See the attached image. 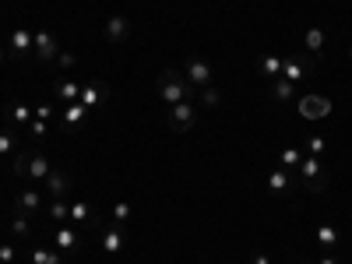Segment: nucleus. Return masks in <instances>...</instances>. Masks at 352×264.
Returning <instances> with one entry per match:
<instances>
[{
    "label": "nucleus",
    "instance_id": "22",
    "mask_svg": "<svg viewBox=\"0 0 352 264\" xmlns=\"http://www.w3.org/2000/svg\"><path fill=\"white\" fill-rule=\"evenodd\" d=\"M292 96H296V85H292L289 78H275L272 81V99L275 102H289Z\"/></svg>",
    "mask_w": 352,
    "mask_h": 264
},
{
    "label": "nucleus",
    "instance_id": "37",
    "mask_svg": "<svg viewBox=\"0 0 352 264\" xmlns=\"http://www.w3.org/2000/svg\"><path fill=\"white\" fill-rule=\"evenodd\" d=\"M53 116V106H36V120H50Z\"/></svg>",
    "mask_w": 352,
    "mask_h": 264
},
{
    "label": "nucleus",
    "instance_id": "35",
    "mask_svg": "<svg viewBox=\"0 0 352 264\" xmlns=\"http://www.w3.org/2000/svg\"><path fill=\"white\" fill-rule=\"evenodd\" d=\"M28 134H32L36 141H43L46 138V120H32V124H28Z\"/></svg>",
    "mask_w": 352,
    "mask_h": 264
},
{
    "label": "nucleus",
    "instance_id": "6",
    "mask_svg": "<svg viewBox=\"0 0 352 264\" xmlns=\"http://www.w3.org/2000/svg\"><path fill=\"white\" fill-rule=\"evenodd\" d=\"M78 102L85 106V109H96V106H106L109 102V88L99 81V78H92L88 85H81V96H78Z\"/></svg>",
    "mask_w": 352,
    "mask_h": 264
},
{
    "label": "nucleus",
    "instance_id": "13",
    "mask_svg": "<svg viewBox=\"0 0 352 264\" xmlns=\"http://www.w3.org/2000/svg\"><path fill=\"white\" fill-rule=\"evenodd\" d=\"M314 236H317V247H320V250H328V254H335L338 243H342V232H338L331 222H320Z\"/></svg>",
    "mask_w": 352,
    "mask_h": 264
},
{
    "label": "nucleus",
    "instance_id": "30",
    "mask_svg": "<svg viewBox=\"0 0 352 264\" xmlns=\"http://www.w3.org/2000/svg\"><path fill=\"white\" fill-rule=\"evenodd\" d=\"M18 152V138H14V131L8 127V131H0V159L4 155H14Z\"/></svg>",
    "mask_w": 352,
    "mask_h": 264
},
{
    "label": "nucleus",
    "instance_id": "18",
    "mask_svg": "<svg viewBox=\"0 0 352 264\" xmlns=\"http://www.w3.org/2000/svg\"><path fill=\"white\" fill-rule=\"evenodd\" d=\"M282 60H285V56H278V53H268V56H261V60H257V71L264 74V78H282Z\"/></svg>",
    "mask_w": 352,
    "mask_h": 264
},
{
    "label": "nucleus",
    "instance_id": "12",
    "mask_svg": "<svg viewBox=\"0 0 352 264\" xmlns=\"http://www.w3.org/2000/svg\"><path fill=\"white\" fill-rule=\"evenodd\" d=\"M4 116L11 120V127H28V124L36 120V109L14 99V102H8V106H4Z\"/></svg>",
    "mask_w": 352,
    "mask_h": 264
},
{
    "label": "nucleus",
    "instance_id": "8",
    "mask_svg": "<svg viewBox=\"0 0 352 264\" xmlns=\"http://www.w3.org/2000/svg\"><path fill=\"white\" fill-rule=\"evenodd\" d=\"M74 187V180H71V173H64V169H50V176L43 180V190L50 194V197H67V190Z\"/></svg>",
    "mask_w": 352,
    "mask_h": 264
},
{
    "label": "nucleus",
    "instance_id": "1",
    "mask_svg": "<svg viewBox=\"0 0 352 264\" xmlns=\"http://www.w3.org/2000/svg\"><path fill=\"white\" fill-rule=\"evenodd\" d=\"M159 96L166 99V106L187 102V99H194V85L184 78V71H173V67H166V71L159 74Z\"/></svg>",
    "mask_w": 352,
    "mask_h": 264
},
{
    "label": "nucleus",
    "instance_id": "25",
    "mask_svg": "<svg viewBox=\"0 0 352 264\" xmlns=\"http://www.w3.org/2000/svg\"><path fill=\"white\" fill-rule=\"evenodd\" d=\"M28 261H32V264H64L60 254L46 250V247H32V250H28Z\"/></svg>",
    "mask_w": 352,
    "mask_h": 264
},
{
    "label": "nucleus",
    "instance_id": "36",
    "mask_svg": "<svg viewBox=\"0 0 352 264\" xmlns=\"http://www.w3.org/2000/svg\"><path fill=\"white\" fill-rule=\"evenodd\" d=\"M18 257V250L14 247H8V243H0V264H11Z\"/></svg>",
    "mask_w": 352,
    "mask_h": 264
},
{
    "label": "nucleus",
    "instance_id": "28",
    "mask_svg": "<svg viewBox=\"0 0 352 264\" xmlns=\"http://www.w3.org/2000/svg\"><path fill=\"white\" fill-rule=\"evenodd\" d=\"M92 219H96V212H92L88 201H74L71 204V222H92Z\"/></svg>",
    "mask_w": 352,
    "mask_h": 264
},
{
    "label": "nucleus",
    "instance_id": "24",
    "mask_svg": "<svg viewBox=\"0 0 352 264\" xmlns=\"http://www.w3.org/2000/svg\"><path fill=\"white\" fill-rule=\"evenodd\" d=\"M102 250H106V254H120V250H124V232H120V226L102 232Z\"/></svg>",
    "mask_w": 352,
    "mask_h": 264
},
{
    "label": "nucleus",
    "instance_id": "29",
    "mask_svg": "<svg viewBox=\"0 0 352 264\" xmlns=\"http://www.w3.org/2000/svg\"><path fill=\"white\" fill-rule=\"evenodd\" d=\"M85 113H88V109H85L81 102H67V109H64L60 120H64L67 127H74V124H81V120H85Z\"/></svg>",
    "mask_w": 352,
    "mask_h": 264
},
{
    "label": "nucleus",
    "instance_id": "31",
    "mask_svg": "<svg viewBox=\"0 0 352 264\" xmlns=\"http://www.w3.org/2000/svg\"><path fill=\"white\" fill-rule=\"evenodd\" d=\"M303 148H307L310 155H317V159H320V155L328 152V141H324V138H317V134H307V138H303Z\"/></svg>",
    "mask_w": 352,
    "mask_h": 264
},
{
    "label": "nucleus",
    "instance_id": "17",
    "mask_svg": "<svg viewBox=\"0 0 352 264\" xmlns=\"http://www.w3.org/2000/svg\"><path fill=\"white\" fill-rule=\"evenodd\" d=\"M127 36H131V21L124 14H113L106 21V43H124Z\"/></svg>",
    "mask_w": 352,
    "mask_h": 264
},
{
    "label": "nucleus",
    "instance_id": "26",
    "mask_svg": "<svg viewBox=\"0 0 352 264\" xmlns=\"http://www.w3.org/2000/svg\"><path fill=\"white\" fill-rule=\"evenodd\" d=\"M300 162H303V152L300 148H292V144H289V148H282V155H278V166L282 169H300Z\"/></svg>",
    "mask_w": 352,
    "mask_h": 264
},
{
    "label": "nucleus",
    "instance_id": "15",
    "mask_svg": "<svg viewBox=\"0 0 352 264\" xmlns=\"http://www.w3.org/2000/svg\"><path fill=\"white\" fill-rule=\"evenodd\" d=\"M264 187H268L272 194H289V190H292V173H289V169H282V166H278V169H272L268 176H264Z\"/></svg>",
    "mask_w": 352,
    "mask_h": 264
},
{
    "label": "nucleus",
    "instance_id": "32",
    "mask_svg": "<svg viewBox=\"0 0 352 264\" xmlns=\"http://www.w3.org/2000/svg\"><path fill=\"white\" fill-rule=\"evenodd\" d=\"M131 212H134V208H131L127 201H116V204H113V219H116V226H124V222H131Z\"/></svg>",
    "mask_w": 352,
    "mask_h": 264
},
{
    "label": "nucleus",
    "instance_id": "20",
    "mask_svg": "<svg viewBox=\"0 0 352 264\" xmlns=\"http://www.w3.org/2000/svg\"><path fill=\"white\" fill-rule=\"evenodd\" d=\"M53 243L60 247V250H78V247H81V236H78L71 226H60V229L53 232Z\"/></svg>",
    "mask_w": 352,
    "mask_h": 264
},
{
    "label": "nucleus",
    "instance_id": "23",
    "mask_svg": "<svg viewBox=\"0 0 352 264\" xmlns=\"http://www.w3.org/2000/svg\"><path fill=\"white\" fill-rule=\"evenodd\" d=\"M46 212H50V219H53V222H60V226H67V222H71V204H67L64 197H53Z\"/></svg>",
    "mask_w": 352,
    "mask_h": 264
},
{
    "label": "nucleus",
    "instance_id": "21",
    "mask_svg": "<svg viewBox=\"0 0 352 264\" xmlns=\"http://www.w3.org/2000/svg\"><path fill=\"white\" fill-rule=\"evenodd\" d=\"M53 96L56 99H64V102H78V96H81V85L78 81H53Z\"/></svg>",
    "mask_w": 352,
    "mask_h": 264
},
{
    "label": "nucleus",
    "instance_id": "3",
    "mask_svg": "<svg viewBox=\"0 0 352 264\" xmlns=\"http://www.w3.org/2000/svg\"><path fill=\"white\" fill-rule=\"evenodd\" d=\"M166 124H169L176 134H187V131H194V124H197V102H194V99H187V102H176V106H169Z\"/></svg>",
    "mask_w": 352,
    "mask_h": 264
},
{
    "label": "nucleus",
    "instance_id": "39",
    "mask_svg": "<svg viewBox=\"0 0 352 264\" xmlns=\"http://www.w3.org/2000/svg\"><path fill=\"white\" fill-rule=\"evenodd\" d=\"M317 264H342L335 254H324V257H317Z\"/></svg>",
    "mask_w": 352,
    "mask_h": 264
},
{
    "label": "nucleus",
    "instance_id": "7",
    "mask_svg": "<svg viewBox=\"0 0 352 264\" xmlns=\"http://www.w3.org/2000/svg\"><path fill=\"white\" fill-rule=\"evenodd\" d=\"M310 71H314V56H285L282 60V78H289L292 85L303 81Z\"/></svg>",
    "mask_w": 352,
    "mask_h": 264
},
{
    "label": "nucleus",
    "instance_id": "27",
    "mask_svg": "<svg viewBox=\"0 0 352 264\" xmlns=\"http://www.w3.org/2000/svg\"><path fill=\"white\" fill-rule=\"evenodd\" d=\"M219 102H222V92L219 88H201V96H197V106H204V109H219Z\"/></svg>",
    "mask_w": 352,
    "mask_h": 264
},
{
    "label": "nucleus",
    "instance_id": "40",
    "mask_svg": "<svg viewBox=\"0 0 352 264\" xmlns=\"http://www.w3.org/2000/svg\"><path fill=\"white\" fill-rule=\"evenodd\" d=\"M8 60V50H0V64H4Z\"/></svg>",
    "mask_w": 352,
    "mask_h": 264
},
{
    "label": "nucleus",
    "instance_id": "4",
    "mask_svg": "<svg viewBox=\"0 0 352 264\" xmlns=\"http://www.w3.org/2000/svg\"><path fill=\"white\" fill-rule=\"evenodd\" d=\"M36 50V32L28 25H18L11 28V39H8V56H14V60H25L28 53Z\"/></svg>",
    "mask_w": 352,
    "mask_h": 264
},
{
    "label": "nucleus",
    "instance_id": "33",
    "mask_svg": "<svg viewBox=\"0 0 352 264\" xmlns=\"http://www.w3.org/2000/svg\"><path fill=\"white\" fill-rule=\"evenodd\" d=\"M25 169H28V152H14V166H11V173H14V176H25Z\"/></svg>",
    "mask_w": 352,
    "mask_h": 264
},
{
    "label": "nucleus",
    "instance_id": "11",
    "mask_svg": "<svg viewBox=\"0 0 352 264\" xmlns=\"http://www.w3.org/2000/svg\"><path fill=\"white\" fill-rule=\"evenodd\" d=\"M56 53H60L56 36L50 32V28H39V32H36V56H39V60H56Z\"/></svg>",
    "mask_w": 352,
    "mask_h": 264
},
{
    "label": "nucleus",
    "instance_id": "38",
    "mask_svg": "<svg viewBox=\"0 0 352 264\" xmlns=\"http://www.w3.org/2000/svg\"><path fill=\"white\" fill-rule=\"evenodd\" d=\"M250 264H272V257H268V254H254Z\"/></svg>",
    "mask_w": 352,
    "mask_h": 264
},
{
    "label": "nucleus",
    "instance_id": "9",
    "mask_svg": "<svg viewBox=\"0 0 352 264\" xmlns=\"http://www.w3.org/2000/svg\"><path fill=\"white\" fill-rule=\"evenodd\" d=\"M324 46H328V32L324 28H307L303 32V50H307V56H314V60H324Z\"/></svg>",
    "mask_w": 352,
    "mask_h": 264
},
{
    "label": "nucleus",
    "instance_id": "34",
    "mask_svg": "<svg viewBox=\"0 0 352 264\" xmlns=\"http://www.w3.org/2000/svg\"><path fill=\"white\" fill-rule=\"evenodd\" d=\"M74 64H78V56H74V53H64V50L56 53V67H64V71H71Z\"/></svg>",
    "mask_w": 352,
    "mask_h": 264
},
{
    "label": "nucleus",
    "instance_id": "10",
    "mask_svg": "<svg viewBox=\"0 0 352 264\" xmlns=\"http://www.w3.org/2000/svg\"><path fill=\"white\" fill-rule=\"evenodd\" d=\"M300 113L307 120H320V116L331 113V99L328 96H307V99H300Z\"/></svg>",
    "mask_w": 352,
    "mask_h": 264
},
{
    "label": "nucleus",
    "instance_id": "2",
    "mask_svg": "<svg viewBox=\"0 0 352 264\" xmlns=\"http://www.w3.org/2000/svg\"><path fill=\"white\" fill-rule=\"evenodd\" d=\"M300 184H303V190H310V194H324L328 190V169H324V162H320L317 155H303V162H300Z\"/></svg>",
    "mask_w": 352,
    "mask_h": 264
},
{
    "label": "nucleus",
    "instance_id": "14",
    "mask_svg": "<svg viewBox=\"0 0 352 264\" xmlns=\"http://www.w3.org/2000/svg\"><path fill=\"white\" fill-rule=\"evenodd\" d=\"M28 219H32V212H25L21 204H14V208H11V232H14L18 240L32 236V222H28Z\"/></svg>",
    "mask_w": 352,
    "mask_h": 264
},
{
    "label": "nucleus",
    "instance_id": "5",
    "mask_svg": "<svg viewBox=\"0 0 352 264\" xmlns=\"http://www.w3.org/2000/svg\"><path fill=\"white\" fill-rule=\"evenodd\" d=\"M184 78H187L194 88H208V85H212V64L204 60V56H187Z\"/></svg>",
    "mask_w": 352,
    "mask_h": 264
},
{
    "label": "nucleus",
    "instance_id": "16",
    "mask_svg": "<svg viewBox=\"0 0 352 264\" xmlns=\"http://www.w3.org/2000/svg\"><path fill=\"white\" fill-rule=\"evenodd\" d=\"M50 159L43 155V152H28V169H25V176H32V180L36 184H43L46 180V176H50Z\"/></svg>",
    "mask_w": 352,
    "mask_h": 264
},
{
    "label": "nucleus",
    "instance_id": "41",
    "mask_svg": "<svg viewBox=\"0 0 352 264\" xmlns=\"http://www.w3.org/2000/svg\"><path fill=\"white\" fill-rule=\"evenodd\" d=\"M349 56H352V46H349Z\"/></svg>",
    "mask_w": 352,
    "mask_h": 264
},
{
    "label": "nucleus",
    "instance_id": "19",
    "mask_svg": "<svg viewBox=\"0 0 352 264\" xmlns=\"http://www.w3.org/2000/svg\"><path fill=\"white\" fill-rule=\"evenodd\" d=\"M14 204H21L25 212H39L43 208V190H36V187H28V190H18V197H14Z\"/></svg>",
    "mask_w": 352,
    "mask_h": 264
}]
</instances>
